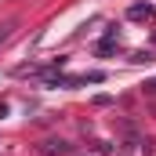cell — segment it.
Returning a JSON list of instances; mask_svg holds the SVG:
<instances>
[{"instance_id": "cell-2", "label": "cell", "mask_w": 156, "mask_h": 156, "mask_svg": "<svg viewBox=\"0 0 156 156\" xmlns=\"http://www.w3.org/2000/svg\"><path fill=\"white\" fill-rule=\"evenodd\" d=\"M131 62H153V51H138V55H134Z\"/></svg>"}, {"instance_id": "cell-1", "label": "cell", "mask_w": 156, "mask_h": 156, "mask_svg": "<svg viewBox=\"0 0 156 156\" xmlns=\"http://www.w3.org/2000/svg\"><path fill=\"white\" fill-rule=\"evenodd\" d=\"M127 18H131V22H149V18H153V7H149V4H131Z\"/></svg>"}, {"instance_id": "cell-3", "label": "cell", "mask_w": 156, "mask_h": 156, "mask_svg": "<svg viewBox=\"0 0 156 156\" xmlns=\"http://www.w3.org/2000/svg\"><path fill=\"white\" fill-rule=\"evenodd\" d=\"M7 37H11V29H0V44H4V40H7Z\"/></svg>"}]
</instances>
